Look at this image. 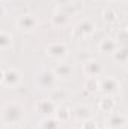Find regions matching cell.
<instances>
[{
  "label": "cell",
  "mask_w": 128,
  "mask_h": 129,
  "mask_svg": "<svg viewBox=\"0 0 128 129\" xmlns=\"http://www.w3.org/2000/svg\"><path fill=\"white\" fill-rule=\"evenodd\" d=\"M60 122L54 117V116H51V117H44L42 120H41V123H39V129H60Z\"/></svg>",
  "instance_id": "ffe728a7"
},
{
  "label": "cell",
  "mask_w": 128,
  "mask_h": 129,
  "mask_svg": "<svg viewBox=\"0 0 128 129\" xmlns=\"http://www.w3.org/2000/svg\"><path fill=\"white\" fill-rule=\"evenodd\" d=\"M60 9L65 11L69 17H74V15H77V14H78V9H80V8H78L75 3H69V5H66V6H62Z\"/></svg>",
  "instance_id": "603a6c76"
},
{
  "label": "cell",
  "mask_w": 128,
  "mask_h": 129,
  "mask_svg": "<svg viewBox=\"0 0 128 129\" xmlns=\"http://www.w3.org/2000/svg\"><path fill=\"white\" fill-rule=\"evenodd\" d=\"M115 107H116V102H115V98L113 96H104L99 99L98 102V110L105 113V114H110L115 111Z\"/></svg>",
  "instance_id": "9a60e30c"
},
{
  "label": "cell",
  "mask_w": 128,
  "mask_h": 129,
  "mask_svg": "<svg viewBox=\"0 0 128 129\" xmlns=\"http://www.w3.org/2000/svg\"><path fill=\"white\" fill-rule=\"evenodd\" d=\"M57 107H59V105H57L56 102H53L50 98H45V99H41V101L36 102L35 110H36V113H38L39 116H42V119H44V117H51V116H54Z\"/></svg>",
  "instance_id": "ba28073f"
},
{
  "label": "cell",
  "mask_w": 128,
  "mask_h": 129,
  "mask_svg": "<svg viewBox=\"0 0 128 129\" xmlns=\"http://www.w3.org/2000/svg\"><path fill=\"white\" fill-rule=\"evenodd\" d=\"M0 17H6V6L5 5H0Z\"/></svg>",
  "instance_id": "484cf974"
},
{
  "label": "cell",
  "mask_w": 128,
  "mask_h": 129,
  "mask_svg": "<svg viewBox=\"0 0 128 129\" xmlns=\"http://www.w3.org/2000/svg\"><path fill=\"white\" fill-rule=\"evenodd\" d=\"M15 26H17V29L20 32L30 33L38 27V18H36V15L32 14V12H24V14H21V15L17 17Z\"/></svg>",
  "instance_id": "5b68a950"
},
{
  "label": "cell",
  "mask_w": 128,
  "mask_h": 129,
  "mask_svg": "<svg viewBox=\"0 0 128 129\" xmlns=\"http://www.w3.org/2000/svg\"><path fill=\"white\" fill-rule=\"evenodd\" d=\"M105 129H109V128H105Z\"/></svg>",
  "instance_id": "f1b7e54d"
},
{
  "label": "cell",
  "mask_w": 128,
  "mask_h": 129,
  "mask_svg": "<svg viewBox=\"0 0 128 129\" xmlns=\"http://www.w3.org/2000/svg\"><path fill=\"white\" fill-rule=\"evenodd\" d=\"M57 77L54 74L53 69H41L38 74H36V87L39 90H53L54 87H57Z\"/></svg>",
  "instance_id": "7a4b0ae2"
},
{
  "label": "cell",
  "mask_w": 128,
  "mask_h": 129,
  "mask_svg": "<svg viewBox=\"0 0 128 129\" xmlns=\"http://www.w3.org/2000/svg\"><path fill=\"white\" fill-rule=\"evenodd\" d=\"M125 30H127V33H128V24H127V27H125Z\"/></svg>",
  "instance_id": "83f0119b"
},
{
  "label": "cell",
  "mask_w": 128,
  "mask_h": 129,
  "mask_svg": "<svg viewBox=\"0 0 128 129\" xmlns=\"http://www.w3.org/2000/svg\"><path fill=\"white\" fill-rule=\"evenodd\" d=\"M69 20H71V17L65 12V11H62L60 8L59 9H56L54 12H53V15H51V26L53 27H56V29H63V27H66L68 24H69Z\"/></svg>",
  "instance_id": "7c38bea8"
},
{
  "label": "cell",
  "mask_w": 128,
  "mask_h": 129,
  "mask_svg": "<svg viewBox=\"0 0 128 129\" xmlns=\"http://www.w3.org/2000/svg\"><path fill=\"white\" fill-rule=\"evenodd\" d=\"M21 83V74L17 68H2L0 84L5 89H15Z\"/></svg>",
  "instance_id": "3957f363"
},
{
  "label": "cell",
  "mask_w": 128,
  "mask_h": 129,
  "mask_svg": "<svg viewBox=\"0 0 128 129\" xmlns=\"http://www.w3.org/2000/svg\"><path fill=\"white\" fill-rule=\"evenodd\" d=\"M112 59L116 63H128V47H121L112 54Z\"/></svg>",
  "instance_id": "44dd1931"
},
{
  "label": "cell",
  "mask_w": 128,
  "mask_h": 129,
  "mask_svg": "<svg viewBox=\"0 0 128 129\" xmlns=\"http://www.w3.org/2000/svg\"><path fill=\"white\" fill-rule=\"evenodd\" d=\"M72 119L80 122V123H83L84 120L92 119V111H91L89 107H86L83 104H78V105H75L72 108Z\"/></svg>",
  "instance_id": "5bb4252c"
},
{
  "label": "cell",
  "mask_w": 128,
  "mask_h": 129,
  "mask_svg": "<svg viewBox=\"0 0 128 129\" xmlns=\"http://www.w3.org/2000/svg\"><path fill=\"white\" fill-rule=\"evenodd\" d=\"M53 71L59 80H69L74 75V66L68 62H62V60L53 68Z\"/></svg>",
  "instance_id": "8fae6325"
},
{
  "label": "cell",
  "mask_w": 128,
  "mask_h": 129,
  "mask_svg": "<svg viewBox=\"0 0 128 129\" xmlns=\"http://www.w3.org/2000/svg\"><path fill=\"white\" fill-rule=\"evenodd\" d=\"M12 44H14V36L6 30H2L0 32V50L6 51L12 47Z\"/></svg>",
  "instance_id": "d6986e66"
},
{
  "label": "cell",
  "mask_w": 128,
  "mask_h": 129,
  "mask_svg": "<svg viewBox=\"0 0 128 129\" xmlns=\"http://www.w3.org/2000/svg\"><path fill=\"white\" fill-rule=\"evenodd\" d=\"M118 48H119L118 41H116L115 38H110V36L102 38V39L99 41V44H98V51H99L101 54H110V56H112Z\"/></svg>",
  "instance_id": "30bf717a"
},
{
  "label": "cell",
  "mask_w": 128,
  "mask_h": 129,
  "mask_svg": "<svg viewBox=\"0 0 128 129\" xmlns=\"http://www.w3.org/2000/svg\"><path fill=\"white\" fill-rule=\"evenodd\" d=\"M115 2H125V0H115Z\"/></svg>",
  "instance_id": "4316f807"
},
{
  "label": "cell",
  "mask_w": 128,
  "mask_h": 129,
  "mask_svg": "<svg viewBox=\"0 0 128 129\" xmlns=\"http://www.w3.org/2000/svg\"><path fill=\"white\" fill-rule=\"evenodd\" d=\"M101 17H102V21L105 24H109V26H112V24H115L118 21V12L113 8H105L102 11V15Z\"/></svg>",
  "instance_id": "7402d4cb"
},
{
  "label": "cell",
  "mask_w": 128,
  "mask_h": 129,
  "mask_svg": "<svg viewBox=\"0 0 128 129\" xmlns=\"http://www.w3.org/2000/svg\"><path fill=\"white\" fill-rule=\"evenodd\" d=\"M96 23L91 18H84L80 23L75 24V27L72 29V38L74 39H84L89 38L96 32Z\"/></svg>",
  "instance_id": "277c9868"
},
{
  "label": "cell",
  "mask_w": 128,
  "mask_h": 129,
  "mask_svg": "<svg viewBox=\"0 0 128 129\" xmlns=\"http://www.w3.org/2000/svg\"><path fill=\"white\" fill-rule=\"evenodd\" d=\"M81 129H98V123L94 119H88L81 123Z\"/></svg>",
  "instance_id": "cb8c5ba5"
},
{
  "label": "cell",
  "mask_w": 128,
  "mask_h": 129,
  "mask_svg": "<svg viewBox=\"0 0 128 129\" xmlns=\"http://www.w3.org/2000/svg\"><path fill=\"white\" fill-rule=\"evenodd\" d=\"M24 117V107L20 102H8L2 107V123L6 126L17 125Z\"/></svg>",
  "instance_id": "6da1fadb"
},
{
  "label": "cell",
  "mask_w": 128,
  "mask_h": 129,
  "mask_svg": "<svg viewBox=\"0 0 128 129\" xmlns=\"http://www.w3.org/2000/svg\"><path fill=\"white\" fill-rule=\"evenodd\" d=\"M45 54L53 60H63L68 54V47L63 42H50L45 47Z\"/></svg>",
  "instance_id": "8992f818"
},
{
  "label": "cell",
  "mask_w": 128,
  "mask_h": 129,
  "mask_svg": "<svg viewBox=\"0 0 128 129\" xmlns=\"http://www.w3.org/2000/svg\"><path fill=\"white\" fill-rule=\"evenodd\" d=\"M83 87H84V90H88L89 93H96V92H99V78L86 77V78H84V83H83Z\"/></svg>",
  "instance_id": "ac0fdd59"
},
{
  "label": "cell",
  "mask_w": 128,
  "mask_h": 129,
  "mask_svg": "<svg viewBox=\"0 0 128 129\" xmlns=\"http://www.w3.org/2000/svg\"><path fill=\"white\" fill-rule=\"evenodd\" d=\"M48 98L53 101V102H56L57 105L60 104V102H63L68 99V92L62 89V87H54L53 90H50L48 92Z\"/></svg>",
  "instance_id": "2e32d148"
},
{
  "label": "cell",
  "mask_w": 128,
  "mask_h": 129,
  "mask_svg": "<svg viewBox=\"0 0 128 129\" xmlns=\"http://www.w3.org/2000/svg\"><path fill=\"white\" fill-rule=\"evenodd\" d=\"M72 2H74V0H54V3L59 5L60 8H62V6H66V5H69V3H72Z\"/></svg>",
  "instance_id": "d4e9b609"
},
{
  "label": "cell",
  "mask_w": 128,
  "mask_h": 129,
  "mask_svg": "<svg viewBox=\"0 0 128 129\" xmlns=\"http://www.w3.org/2000/svg\"><path fill=\"white\" fill-rule=\"evenodd\" d=\"M121 89L119 80L115 77H104L99 80V92H102L105 96H115Z\"/></svg>",
  "instance_id": "52a82bcc"
},
{
  "label": "cell",
  "mask_w": 128,
  "mask_h": 129,
  "mask_svg": "<svg viewBox=\"0 0 128 129\" xmlns=\"http://www.w3.org/2000/svg\"><path fill=\"white\" fill-rule=\"evenodd\" d=\"M128 117L125 114H121V113H110L107 114V119H105V125L109 129H121L127 125Z\"/></svg>",
  "instance_id": "9c48e42d"
},
{
  "label": "cell",
  "mask_w": 128,
  "mask_h": 129,
  "mask_svg": "<svg viewBox=\"0 0 128 129\" xmlns=\"http://www.w3.org/2000/svg\"><path fill=\"white\" fill-rule=\"evenodd\" d=\"M54 117H56L60 123H66V122H69V120L72 119V110H69V108L65 107V105H59L57 110H56Z\"/></svg>",
  "instance_id": "e0dca14e"
},
{
  "label": "cell",
  "mask_w": 128,
  "mask_h": 129,
  "mask_svg": "<svg viewBox=\"0 0 128 129\" xmlns=\"http://www.w3.org/2000/svg\"><path fill=\"white\" fill-rule=\"evenodd\" d=\"M83 72L86 77H95V78H99L101 74H102V66L98 63L94 59H89L88 62L83 63Z\"/></svg>",
  "instance_id": "4fadbf2b"
}]
</instances>
